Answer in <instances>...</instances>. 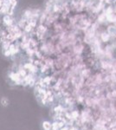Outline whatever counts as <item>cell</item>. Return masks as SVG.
<instances>
[{"label":"cell","mask_w":116,"mask_h":130,"mask_svg":"<svg viewBox=\"0 0 116 130\" xmlns=\"http://www.w3.org/2000/svg\"><path fill=\"white\" fill-rule=\"evenodd\" d=\"M107 32L110 36L116 35V27L115 26H110L107 28Z\"/></svg>","instance_id":"obj_1"},{"label":"cell","mask_w":116,"mask_h":130,"mask_svg":"<svg viewBox=\"0 0 116 130\" xmlns=\"http://www.w3.org/2000/svg\"><path fill=\"white\" fill-rule=\"evenodd\" d=\"M101 39H102V41H103V42H107V41L110 39V35H109L108 33L102 34V35H101Z\"/></svg>","instance_id":"obj_2"}]
</instances>
